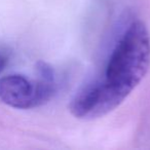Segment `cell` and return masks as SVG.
<instances>
[{"instance_id": "1", "label": "cell", "mask_w": 150, "mask_h": 150, "mask_svg": "<svg viewBox=\"0 0 150 150\" xmlns=\"http://www.w3.org/2000/svg\"><path fill=\"white\" fill-rule=\"evenodd\" d=\"M150 67V35L145 23L133 22L109 59L105 84L121 101L142 81Z\"/></svg>"}, {"instance_id": "2", "label": "cell", "mask_w": 150, "mask_h": 150, "mask_svg": "<svg viewBox=\"0 0 150 150\" xmlns=\"http://www.w3.org/2000/svg\"><path fill=\"white\" fill-rule=\"evenodd\" d=\"M57 91L56 81L38 77L31 80L24 75L11 74L0 78V101L17 109H31L46 104Z\"/></svg>"}, {"instance_id": "3", "label": "cell", "mask_w": 150, "mask_h": 150, "mask_svg": "<svg viewBox=\"0 0 150 150\" xmlns=\"http://www.w3.org/2000/svg\"><path fill=\"white\" fill-rule=\"evenodd\" d=\"M120 104L102 78L86 84L75 95L69 104V111L76 118L90 120L105 116Z\"/></svg>"}, {"instance_id": "4", "label": "cell", "mask_w": 150, "mask_h": 150, "mask_svg": "<svg viewBox=\"0 0 150 150\" xmlns=\"http://www.w3.org/2000/svg\"><path fill=\"white\" fill-rule=\"evenodd\" d=\"M5 66H6V58L3 57L2 54H0V73L4 70Z\"/></svg>"}]
</instances>
